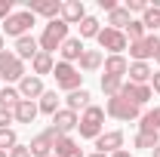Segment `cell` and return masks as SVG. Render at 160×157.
I'll use <instances>...</instances> for the list:
<instances>
[{"instance_id": "6da1fadb", "label": "cell", "mask_w": 160, "mask_h": 157, "mask_svg": "<svg viewBox=\"0 0 160 157\" xmlns=\"http://www.w3.org/2000/svg\"><path fill=\"white\" fill-rule=\"evenodd\" d=\"M68 40V25L62 19H52L46 22V28H43V34H40V53H56V49H62V43Z\"/></svg>"}, {"instance_id": "7a4b0ae2", "label": "cell", "mask_w": 160, "mask_h": 157, "mask_svg": "<svg viewBox=\"0 0 160 157\" xmlns=\"http://www.w3.org/2000/svg\"><path fill=\"white\" fill-rule=\"evenodd\" d=\"M102 126H105V108L99 105H89L80 117L77 129H80V139H99L102 136Z\"/></svg>"}, {"instance_id": "3957f363", "label": "cell", "mask_w": 160, "mask_h": 157, "mask_svg": "<svg viewBox=\"0 0 160 157\" xmlns=\"http://www.w3.org/2000/svg\"><path fill=\"white\" fill-rule=\"evenodd\" d=\"M52 74H56V86H59V89H65V93H74V89H80V80H83V74H80L71 62H56Z\"/></svg>"}, {"instance_id": "277c9868", "label": "cell", "mask_w": 160, "mask_h": 157, "mask_svg": "<svg viewBox=\"0 0 160 157\" xmlns=\"http://www.w3.org/2000/svg\"><path fill=\"white\" fill-rule=\"evenodd\" d=\"M34 13H28V9H22V13H12L9 19L3 22V34L6 37H28V31H31V25H34Z\"/></svg>"}, {"instance_id": "5b68a950", "label": "cell", "mask_w": 160, "mask_h": 157, "mask_svg": "<svg viewBox=\"0 0 160 157\" xmlns=\"http://www.w3.org/2000/svg\"><path fill=\"white\" fill-rule=\"evenodd\" d=\"M105 111H108L114 120H136L142 108H139V105H132L129 99H123V96H114V99H108Z\"/></svg>"}, {"instance_id": "8992f818", "label": "cell", "mask_w": 160, "mask_h": 157, "mask_svg": "<svg viewBox=\"0 0 160 157\" xmlns=\"http://www.w3.org/2000/svg\"><path fill=\"white\" fill-rule=\"evenodd\" d=\"M96 40H99V46H102V49H108L111 56H120V53L129 46L126 34H123V31H114V28H102Z\"/></svg>"}, {"instance_id": "52a82bcc", "label": "cell", "mask_w": 160, "mask_h": 157, "mask_svg": "<svg viewBox=\"0 0 160 157\" xmlns=\"http://www.w3.org/2000/svg\"><path fill=\"white\" fill-rule=\"evenodd\" d=\"M56 142H59V133L49 126V129H43L40 136L31 139V157H52V148H56Z\"/></svg>"}, {"instance_id": "ba28073f", "label": "cell", "mask_w": 160, "mask_h": 157, "mask_svg": "<svg viewBox=\"0 0 160 157\" xmlns=\"http://www.w3.org/2000/svg\"><path fill=\"white\" fill-rule=\"evenodd\" d=\"M0 74H3V80H22L25 77V65H22V59L16 53H9V49L0 53Z\"/></svg>"}, {"instance_id": "9c48e42d", "label": "cell", "mask_w": 160, "mask_h": 157, "mask_svg": "<svg viewBox=\"0 0 160 157\" xmlns=\"http://www.w3.org/2000/svg\"><path fill=\"white\" fill-rule=\"evenodd\" d=\"M157 43H160V40L154 37V34H145L142 40L129 43V56H132L136 62H148V59H154V53H157Z\"/></svg>"}, {"instance_id": "30bf717a", "label": "cell", "mask_w": 160, "mask_h": 157, "mask_svg": "<svg viewBox=\"0 0 160 157\" xmlns=\"http://www.w3.org/2000/svg\"><path fill=\"white\" fill-rule=\"evenodd\" d=\"M25 9L28 13H34V16H43V19H56L62 16V3L59 0H25Z\"/></svg>"}, {"instance_id": "8fae6325", "label": "cell", "mask_w": 160, "mask_h": 157, "mask_svg": "<svg viewBox=\"0 0 160 157\" xmlns=\"http://www.w3.org/2000/svg\"><path fill=\"white\" fill-rule=\"evenodd\" d=\"M120 96L129 99L132 105H139V108H142V105L154 96V93H151V83H129V80H126V83H123V89H120Z\"/></svg>"}, {"instance_id": "7c38bea8", "label": "cell", "mask_w": 160, "mask_h": 157, "mask_svg": "<svg viewBox=\"0 0 160 157\" xmlns=\"http://www.w3.org/2000/svg\"><path fill=\"white\" fill-rule=\"evenodd\" d=\"M80 117L74 114V111H68V108H59L56 114H52V129L59 133V136H68L71 129H77Z\"/></svg>"}, {"instance_id": "4fadbf2b", "label": "cell", "mask_w": 160, "mask_h": 157, "mask_svg": "<svg viewBox=\"0 0 160 157\" xmlns=\"http://www.w3.org/2000/svg\"><path fill=\"white\" fill-rule=\"evenodd\" d=\"M43 93H46V89H43V80L34 77V74H25V77L19 80V96H22V99L34 102V99H40Z\"/></svg>"}, {"instance_id": "5bb4252c", "label": "cell", "mask_w": 160, "mask_h": 157, "mask_svg": "<svg viewBox=\"0 0 160 157\" xmlns=\"http://www.w3.org/2000/svg\"><path fill=\"white\" fill-rule=\"evenodd\" d=\"M96 148H99V154H114L123 148V133L120 129H111V133H102L96 139Z\"/></svg>"}, {"instance_id": "9a60e30c", "label": "cell", "mask_w": 160, "mask_h": 157, "mask_svg": "<svg viewBox=\"0 0 160 157\" xmlns=\"http://www.w3.org/2000/svg\"><path fill=\"white\" fill-rule=\"evenodd\" d=\"M83 19H86L83 0H68V3H62V22H65V25H80Z\"/></svg>"}, {"instance_id": "2e32d148", "label": "cell", "mask_w": 160, "mask_h": 157, "mask_svg": "<svg viewBox=\"0 0 160 157\" xmlns=\"http://www.w3.org/2000/svg\"><path fill=\"white\" fill-rule=\"evenodd\" d=\"M62 62H80V56L86 53V46H83V40L80 37H68L65 43H62Z\"/></svg>"}, {"instance_id": "e0dca14e", "label": "cell", "mask_w": 160, "mask_h": 157, "mask_svg": "<svg viewBox=\"0 0 160 157\" xmlns=\"http://www.w3.org/2000/svg\"><path fill=\"white\" fill-rule=\"evenodd\" d=\"M40 114V108L34 105V102H28V99H22L19 105L12 108V117H16V123H34V117Z\"/></svg>"}, {"instance_id": "ac0fdd59", "label": "cell", "mask_w": 160, "mask_h": 157, "mask_svg": "<svg viewBox=\"0 0 160 157\" xmlns=\"http://www.w3.org/2000/svg\"><path fill=\"white\" fill-rule=\"evenodd\" d=\"M89 89H83V86H80V89H74V93H68V99H65V105H68V111H74V114H77L80 108H83V111H86V108H89Z\"/></svg>"}, {"instance_id": "d6986e66", "label": "cell", "mask_w": 160, "mask_h": 157, "mask_svg": "<svg viewBox=\"0 0 160 157\" xmlns=\"http://www.w3.org/2000/svg\"><path fill=\"white\" fill-rule=\"evenodd\" d=\"M37 53H40V43L31 37V34H28V37H19V40H16V56H19L22 62H25V59H34Z\"/></svg>"}, {"instance_id": "ffe728a7", "label": "cell", "mask_w": 160, "mask_h": 157, "mask_svg": "<svg viewBox=\"0 0 160 157\" xmlns=\"http://www.w3.org/2000/svg\"><path fill=\"white\" fill-rule=\"evenodd\" d=\"M56 157H83V151H80V145L71 136H59V142H56Z\"/></svg>"}, {"instance_id": "44dd1931", "label": "cell", "mask_w": 160, "mask_h": 157, "mask_svg": "<svg viewBox=\"0 0 160 157\" xmlns=\"http://www.w3.org/2000/svg\"><path fill=\"white\" fill-rule=\"evenodd\" d=\"M31 68H34V77H43V74H52V68H56V59H52L49 53H37V56L31 59Z\"/></svg>"}, {"instance_id": "7402d4cb", "label": "cell", "mask_w": 160, "mask_h": 157, "mask_svg": "<svg viewBox=\"0 0 160 157\" xmlns=\"http://www.w3.org/2000/svg\"><path fill=\"white\" fill-rule=\"evenodd\" d=\"M102 65H105V56H102L99 49H86V53L80 56V71H86V74H89V71H99Z\"/></svg>"}, {"instance_id": "603a6c76", "label": "cell", "mask_w": 160, "mask_h": 157, "mask_svg": "<svg viewBox=\"0 0 160 157\" xmlns=\"http://www.w3.org/2000/svg\"><path fill=\"white\" fill-rule=\"evenodd\" d=\"M129 71V62L123 59V56H108L105 59V74L108 77H123Z\"/></svg>"}, {"instance_id": "cb8c5ba5", "label": "cell", "mask_w": 160, "mask_h": 157, "mask_svg": "<svg viewBox=\"0 0 160 157\" xmlns=\"http://www.w3.org/2000/svg\"><path fill=\"white\" fill-rule=\"evenodd\" d=\"M129 9L126 6H117L114 13H108V28H114V31H126V25H129Z\"/></svg>"}, {"instance_id": "d4e9b609", "label": "cell", "mask_w": 160, "mask_h": 157, "mask_svg": "<svg viewBox=\"0 0 160 157\" xmlns=\"http://www.w3.org/2000/svg\"><path fill=\"white\" fill-rule=\"evenodd\" d=\"M126 74H129V83H148L151 80V68H148V62H132Z\"/></svg>"}, {"instance_id": "484cf974", "label": "cell", "mask_w": 160, "mask_h": 157, "mask_svg": "<svg viewBox=\"0 0 160 157\" xmlns=\"http://www.w3.org/2000/svg\"><path fill=\"white\" fill-rule=\"evenodd\" d=\"M160 145V139L154 129H139V136H136V148H148V151H154Z\"/></svg>"}, {"instance_id": "4316f807", "label": "cell", "mask_w": 160, "mask_h": 157, "mask_svg": "<svg viewBox=\"0 0 160 157\" xmlns=\"http://www.w3.org/2000/svg\"><path fill=\"white\" fill-rule=\"evenodd\" d=\"M59 102H62V99L49 89V93H43V96H40V105H37V108L43 111V114H49V117H52V114L59 111Z\"/></svg>"}, {"instance_id": "83f0119b", "label": "cell", "mask_w": 160, "mask_h": 157, "mask_svg": "<svg viewBox=\"0 0 160 157\" xmlns=\"http://www.w3.org/2000/svg\"><path fill=\"white\" fill-rule=\"evenodd\" d=\"M120 89H123V77H102V93L108 99H114V96H120Z\"/></svg>"}, {"instance_id": "f1b7e54d", "label": "cell", "mask_w": 160, "mask_h": 157, "mask_svg": "<svg viewBox=\"0 0 160 157\" xmlns=\"http://www.w3.org/2000/svg\"><path fill=\"white\" fill-rule=\"evenodd\" d=\"M99 19H96V16H86V19L80 22V40L83 37H99Z\"/></svg>"}, {"instance_id": "f546056e", "label": "cell", "mask_w": 160, "mask_h": 157, "mask_svg": "<svg viewBox=\"0 0 160 157\" xmlns=\"http://www.w3.org/2000/svg\"><path fill=\"white\" fill-rule=\"evenodd\" d=\"M22 102V96H19V89H12V86H6V89H0V108H16Z\"/></svg>"}, {"instance_id": "4dcf8cb0", "label": "cell", "mask_w": 160, "mask_h": 157, "mask_svg": "<svg viewBox=\"0 0 160 157\" xmlns=\"http://www.w3.org/2000/svg\"><path fill=\"white\" fill-rule=\"evenodd\" d=\"M142 25H145V31H154V28H160V6H148V9H145V19H142Z\"/></svg>"}, {"instance_id": "1f68e13d", "label": "cell", "mask_w": 160, "mask_h": 157, "mask_svg": "<svg viewBox=\"0 0 160 157\" xmlns=\"http://www.w3.org/2000/svg\"><path fill=\"white\" fill-rule=\"evenodd\" d=\"M142 129H154V133H160V105L142 117Z\"/></svg>"}, {"instance_id": "d6a6232c", "label": "cell", "mask_w": 160, "mask_h": 157, "mask_svg": "<svg viewBox=\"0 0 160 157\" xmlns=\"http://www.w3.org/2000/svg\"><path fill=\"white\" fill-rule=\"evenodd\" d=\"M16 145H19L16 129H0V151H12Z\"/></svg>"}, {"instance_id": "836d02e7", "label": "cell", "mask_w": 160, "mask_h": 157, "mask_svg": "<svg viewBox=\"0 0 160 157\" xmlns=\"http://www.w3.org/2000/svg\"><path fill=\"white\" fill-rule=\"evenodd\" d=\"M123 34H126V40H129V43H136V40L145 37V25H142V22H129Z\"/></svg>"}, {"instance_id": "e575fe53", "label": "cell", "mask_w": 160, "mask_h": 157, "mask_svg": "<svg viewBox=\"0 0 160 157\" xmlns=\"http://www.w3.org/2000/svg\"><path fill=\"white\" fill-rule=\"evenodd\" d=\"M12 111H9V108H0V129H9V123H12Z\"/></svg>"}, {"instance_id": "d590c367", "label": "cell", "mask_w": 160, "mask_h": 157, "mask_svg": "<svg viewBox=\"0 0 160 157\" xmlns=\"http://www.w3.org/2000/svg\"><path fill=\"white\" fill-rule=\"evenodd\" d=\"M12 16V0H0V22H6Z\"/></svg>"}, {"instance_id": "8d00e7d4", "label": "cell", "mask_w": 160, "mask_h": 157, "mask_svg": "<svg viewBox=\"0 0 160 157\" xmlns=\"http://www.w3.org/2000/svg\"><path fill=\"white\" fill-rule=\"evenodd\" d=\"M126 9H129V13H145L148 3H145V0H126Z\"/></svg>"}, {"instance_id": "74e56055", "label": "cell", "mask_w": 160, "mask_h": 157, "mask_svg": "<svg viewBox=\"0 0 160 157\" xmlns=\"http://www.w3.org/2000/svg\"><path fill=\"white\" fill-rule=\"evenodd\" d=\"M9 157H31V148H28V145H16V148L9 151Z\"/></svg>"}, {"instance_id": "f35d334b", "label": "cell", "mask_w": 160, "mask_h": 157, "mask_svg": "<svg viewBox=\"0 0 160 157\" xmlns=\"http://www.w3.org/2000/svg\"><path fill=\"white\" fill-rule=\"evenodd\" d=\"M151 93H160V71L151 74Z\"/></svg>"}, {"instance_id": "ab89813d", "label": "cell", "mask_w": 160, "mask_h": 157, "mask_svg": "<svg viewBox=\"0 0 160 157\" xmlns=\"http://www.w3.org/2000/svg\"><path fill=\"white\" fill-rule=\"evenodd\" d=\"M111 157H132V154H129V151H123V148H120V151H114V154H111Z\"/></svg>"}, {"instance_id": "60d3db41", "label": "cell", "mask_w": 160, "mask_h": 157, "mask_svg": "<svg viewBox=\"0 0 160 157\" xmlns=\"http://www.w3.org/2000/svg\"><path fill=\"white\" fill-rule=\"evenodd\" d=\"M154 62L160 65V43H157V53H154Z\"/></svg>"}, {"instance_id": "b9f144b4", "label": "cell", "mask_w": 160, "mask_h": 157, "mask_svg": "<svg viewBox=\"0 0 160 157\" xmlns=\"http://www.w3.org/2000/svg\"><path fill=\"white\" fill-rule=\"evenodd\" d=\"M0 53H3V31H0Z\"/></svg>"}, {"instance_id": "7bdbcfd3", "label": "cell", "mask_w": 160, "mask_h": 157, "mask_svg": "<svg viewBox=\"0 0 160 157\" xmlns=\"http://www.w3.org/2000/svg\"><path fill=\"white\" fill-rule=\"evenodd\" d=\"M154 157H160V145H157V148H154Z\"/></svg>"}, {"instance_id": "ee69618b", "label": "cell", "mask_w": 160, "mask_h": 157, "mask_svg": "<svg viewBox=\"0 0 160 157\" xmlns=\"http://www.w3.org/2000/svg\"><path fill=\"white\" fill-rule=\"evenodd\" d=\"M89 157H108V154H99V151H96V154H89Z\"/></svg>"}, {"instance_id": "f6af8a7d", "label": "cell", "mask_w": 160, "mask_h": 157, "mask_svg": "<svg viewBox=\"0 0 160 157\" xmlns=\"http://www.w3.org/2000/svg\"><path fill=\"white\" fill-rule=\"evenodd\" d=\"M0 157H6V151H0Z\"/></svg>"}]
</instances>
